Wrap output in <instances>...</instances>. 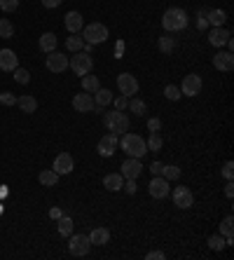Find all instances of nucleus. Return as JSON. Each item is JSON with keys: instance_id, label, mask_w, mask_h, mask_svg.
<instances>
[{"instance_id": "nucleus-13", "label": "nucleus", "mask_w": 234, "mask_h": 260, "mask_svg": "<svg viewBox=\"0 0 234 260\" xmlns=\"http://www.w3.org/2000/svg\"><path fill=\"white\" fill-rule=\"evenodd\" d=\"M119 169H122L119 173H122L124 178H134V181H136L140 173H143V169H145V166L140 164L139 157H127V160L122 162V166H119Z\"/></svg>"}, {"instance_id": "nucleus-41", "label": "nucleus", "mask_w": 234, "mask_h": 260, "mask_svg": "<svg viewBox=\"0 0 234 260\" xmlns=\"http://www.w3.org/2000/svg\"><path fill=\"white\" fill-rule=\"evenodd\" d=\"M0 106H17V98H14V94H10V92H2V94H0Z\"/></svg>"}, {"instance_id": "nucleus-46", "label": "nucleus", "mask_w": 234, "mask_h": 260, "mask_svg": "<svg viewBox=\"0 0 234 260\" xmlns=\"http://www.w3.org/2000/svg\"><path fill=\"white\" fill-rule=\"evenodd\" d=\"M64 0H43V7H47V10H54V7H59Z\"/></svg>"}, {"instance_id": "nucleus-23", "label": "nucleus", "mask_w": 234, "mask_h": 260, "mask_svg": "<svg viewBox=\"0 0 234 260\" xmlns=\"http://www.w3.org/2000/svg\"><path fill=\"white\" fill-rule=\"evenodd\" d=\"M17 106H19L23 113H35V110H38V101H35V96H31V94H23V96L17 98Z\"/></svg>"}, {"instance_id": "nucleus-33", "label": "nucleus", "mask_w": 234, "mask_h": 260, "mask_svg": "<svg viewBox=\"0 0 234 260\" xmlns=\"http://www.w3.org/2000/svg\"><path fill=\"white\" fill-rule=\"evenodd\" d=\"M145 143H148V150H152V152H160L162 145H164V141H162V136H160V131H152V134H150V139Z\"/></svg>"}, {"instance_id": "nucleus-3", "label": "nucleus", "mask_w": 234, "mask_h": 260, "mask_svg": "<svg viewBox=\"0 0 234 260\" xmlns=\"http://www.w3.org/2000/svg\"><path fill=\"white\" fill-rule=\"evenodd\" d=\"M103 122H106L108 131H113L117 136H122V134L129 131V127H131V122H129V118L124 115V110H117V108L106 113V115H103Z\"/></svg>"}, {"instance_id": "nucleus-15", "label": "nucleus", "mask_w": 234, "mask_h": 260, "mask_svg": "<svg viewBox=\"0 0 234 260\" xmlns=\"http://www.w3.org/2000/svg\"><path fill=\"white\" fill-rule=\"evenodd\" d=\"M73 169H75V160L70 157V152H59L56 160H54V171L59 176H64V173H70Z\"/></svg>"}, {"instance_id": "nucleus-18", "label": "nucleus", "mask_w": 234, "mask_h": 260, "mask_svg": "<svg viewBox=\"0 0 234 260\" xmlns=\"http://www.w3.org/2000/svg\"><path fill=\"white\" fill-rule=\"evenodd\" d=\"M232 38V33L227 31V28H223V26H215V28H211V33H209V43L213 45V47H223V45H227V40Z\"/></svg>"}, {"instance_id": "nucleus-38", "label": "nucleus", "mask_w": 234, "mask_h": 260, "mask_svg": "<svg viewBox=\"0 0 234 260\" xmlns=\"http://www.w3.org/2000/svg\"><path fill=\"white\" fill-rule=\"evenodd\" d=\"M164 96L169 98V101H178L183 94H181V89H178L176 85H166V87H164Z\"/></svg>"}, {"instance_id": "nucleus-30", "label": "nucleus", "mask_w": 234, "mask_h": 260, "mask_svg": "<svg viewBox=\"0 0 234 260\" xmlns=\"http://www.w3.org/2000/svg\"><path fill=\"white\" fill-rule=\"evenodd\" d=\"M66 47H68L70 52H82V47H85V40H82V35H77V33H70V38L66 40Z\"/></svg>"}, {"instance_id": "nucleus-1", "label": "nucleus", "mask_w": 234, "mask_h": 260, "mask_svg": "<svg viewBox=\"0 0 234 260\" xmlns=\"http://www.w3.org/2000/svg\"><path fill=\"white\" fill-rule=\"evenodd\" d=\"M119 148L127 152L129 157H143L145 152H148V143H145V139H140L139 134H129V131H124L122 134V139H119Z\"/></svg>"}, {"instance_id": "nucleus-17", "label": "nucleus", "mask_w": 234, "mask_h": 260, "mask_svg": "<svg viewBox=\"0 0 234 260\" xmlns=\"http://www.w3.org/2000/svg\"><path fill=\"white\" fill-rule=\"evenodd\" d=\"M213 68H218L223 73H230L234 68V54L232 52H218L213 56Z\"/></svg>"}, {"instance_id": "nucleus-39", "label": "nucleus", "mask_w": 234, "mask_h": 260, "mask_svg": "<svg viewBox=\"0 0 234 260\" xmlns=\"http://www.w3.org/2000/svg\"><path fill=\"white\" fill-rule=\"evenodd\" d=\"M206 14H209V10H199V14H197V28H199V31H206V28H209Z\"/></svg>"}, {"instance_id": "nucleus-14", "label": "nucleus", "mask_w": 234, "mask_h": 260, "mask_svg": "<svg viewBox=\"0 0 234 260\" xmlns=\"http://www.w3.org/2000/svg\"><path fill=\"white\" fill-rule=\"evenodd\" d=\"M45 66H47L52 73H64L66 68H68V56L54 49V52H49V54H47V61H45Z\"/></svg>"}, {"instance_id": "nucleus-35", "label": "nucleus", "mask_w": 234, "mask_h": 260, "mask_svg": "<svg viewBox=\"0 0 234 260\" xmlns=\"http://www.w3.org/2000/svg\"><path fill=\"white\" fill-rule=\"evenodd\" d=\"M227 244H225V237L218 232V235H213V237H209V249L211 251H223Z\"/></svg>"}, {"instance_id": "nucleus-40", "label": "nucleus", "mask_w": 234, "mask_h": 260, "mask_svg": "<svg viewBox=\"0 0 234 260\" xmlns=\"http://www.w3.org/2000/svg\"><path fill=\"white\" fill-rule=\"evenodd\" d=\"M19 7V0H0V10L2 12H14Z\"/></svg>"}, {"instance_id": "nucleus-2", "label": "nucleus", "mask_w": 234, "mask_h": 260, "mask_svg": "<svg viewBox=\"0 0 234 260\" xmlns=\"http://www.w3.org/2000/svg\"><path fill=\"white\" fill-rule=\"evenodd\" d=\"M162 26L164 31L169 33H176V31H183L187 26V12L181 10V7H169L162 17Z\"/></svg>"}, {"instance_id": "nucleus-24", "label": "nucleus", "mask_w": 234, "mask_h": 260, "mask_svg": "<svg viewBox=\"0 0 234 260\" xmlns=\"http://www.w3.org/2000/svg\"><path fill=\"white\" fill-rule=\"evenodd\" d=\"M206 19H209V26H225V22H227V12L225 10H209V14H206Z\"/></svg>"}, {"instance_id": "nucleus-48", "label": "nucleus", "mask_w": 234, "mask_h": 260, "mask_svg": "<svg viewBox=\"0 0 234 260\" xmlns=\"http://www.w3.org/2000/svg\"><path fill=\"white\" fill-rule=\"evenodd\" d=\"M145 258L148 260H164V251H150Z\"/></svg>"}, {"instance_id": "nucleus-36", "label": "nucleus", "mask_w": 234, "mask_h": 260, "mask_svg": "<svg viewBox=\"0 0 234 260\" xmlns=\"http://www.w3.org/2000/svg\"><path fill=\"white\" fill-rule=\"evenodd\" d=\"M12 73H14V80H17L19 85H28V82H31V73H28L26 68H14Z\"/></svg>"}, {"instance_id": "nucleus-20", "label": "nucleus", "mask_w": 234, "mask_h": 260, "mask_svg": "<svg viewBox=\"0 0 234 260\" xmlns=\"http://www.w3.org/2000/svg\"><path fill=\"white\" fill-rule=\"evenodd\" d=\"M113 98H115V96H113V92H110V89H103V87H98V89L94 92V103L101 110L108 108V106L113 103Z\"/></svg>"}, {"instance_id": "nucleus-45", "label": "nucleus", "mask_w": 234, "mask_h": 260, "mask_svg": "<svg viewBox=\"0 0 234 260\" xmlns=\"http://www.w3.org/2000/svg\"><path fill=\"white\" fill-rule=\"evenodd\" d=\"M61 216H64V211H61L59 206H52V209H49V218H52V220H59Z\"/></svg>"}, {"instance_id": "nucleus-4", "label": "nucleus", "mask_w": 234, "mask_h": 260, "mask_svg": "<svg viewBox=\"0 0 234 260\" xmlns=\"http://www.w3.org/2000/svg\"><path fill=\"white\" fill-rule=\"evenodd\" d=\"M82 40L89 45H101V43H106L108 40V28L103 26V24H89V26H85L82 28Z\"/></svg>"}, {"instance_id": "nucleus-29", "label": "nucleus", "mask_w": 234, "mask_h": 260, "mask_svg": "<svg viewBox=\"0 0 234 260\" xmlns=\"http://www.w3.org/2000/svg\"><path fill=\"white\" fill-rule=\"evenodd\" d=\"M157 47H160L162 54H171V52L176 49V40H173L171 35H162L160 40H157Z\"/></svg>"}, {"instance_id": "nucleus-27", "label": "nucleus", "mask_w": 234, "mask_h": 260, "mask_svg": "<svg viewBox=\"0 0 234 260\" xmlns=\"http://www.w3.org/2000/svg\"><path fill=\"white\" fill-rule=\"evenodd\" d=\"M98 87H101V82H98V77L96 75H92V73L82 75V89H85L87 94H94Z\"/></svg>"}, {"instance_id": "nucleus-44", "label": "nucleus", "mask_w": 234, "mask_h": 260, "mask_svg": "<svg viewBox=\"0 0 234 260\" xmlns=\"http://www.w3.org/2000/svg\"><path fill=\"white\" fill-rule=\"evenodd\" d=\"M148 129H150V131H160V129H162V119H160V118L148 119Z\"/></svg>"}, {"instance_id": "nucleus-11", "label": "nucleus", "mask_w": 234, "mask_h": 260, "mask_svg": "<svg viewBox=\"0 0 234 260\" xmlns=\"http://www.w3.org/2000/svg\"><path fill=\"white\" fill-rule=\"evenodd\" d=\"M171 197H173V204L178 206V209H190V206L194 204V195H192L190 188H185V185H178V188H173Z\"/></svg>"}, {"instance_id": "nucleus-9", "label": "nucleus", "mask_w": 234, "mask_h": 260, "mask_svg": "<svg viewBox=\"0 0 234 260\" xmlns=\"http://www.w3.org/2000/svg\"><path fill=\"white\" fill-rule=\"evenodd\" d=\"M181 89L183 96H197L199 92H202V75H197V73H190V75L183 77V85L178 87Z\"/></svg>"}, {"instance_id": "nucleus-47", "label": "nucleus", "mask_w": 234, "mask_h": 260, "mask_svg": "<svg viewBox=\"0 0 234 260\" xmlns=\"http://www.w3.org/2000/svg\"><path fill=\"white\" fill-rule=\"evenodd\" d=\"M162 169H164V164H162V162H152V164H150V171L155 173V176H162Z\"/></svg>"}, {"instance_id": "nucleus-12", "label": "nucleus", "mask_w": 234, "mask_h": 260, "mask_svg": "<svg viewBox=\"0 0 234 260\" xmlns=\"http://www.w3.org/2000/svg\"><path fill=\"white\" fill-rule=\"evenodd\" d=\"M148 192H150V197H155V199H166L169 197V181L164 178V176H155L152 181H150V185H148Z\"/></svg>"}, {"instance_id": "nucleus-42", "label": "nucleus", "mask_w": 234, "mask_h": 260, "mask_svg": "<svg viewBox=\"0 0 234 260\" xmlns=\"http://www.w3.org/2000/svg\"><path fill=\"white\" fill-rule=\"evenodd\" d=\"M113 103H115V108H117V110H124V108L129 106V96H124V94H122V96L113 98Z\"/></svg>"}, {"instance_id": "nucleus-21", "label": "nucleus", "mask_w": 234, "mask_h": 260, "mask_svg": "<svg viewBox=\"0 0 234 260\" xmlns=\"http://www.w3.org/2000/svg\"><path fill=\"white\" fill-rule=\"evenodd\" d=\"M103 188H108L110 192L122 190V188H124V176H122V173H108L106 178H103Z\"/></svg>"}, {"instance_id": "nucleus-34", "label": "nucleus", "mask_w": 234, "mask_h": 260, "mask_svg": "<svg viewBox=\"0 0 234 260\" xmlns=\"http://www.w3.org/2000/svg\"><path fill=\"white\" fill-rule=\"evenodd\" d=\"M0 38H14V24L10 19H0Z\"/></svg>"}, {"instance_id": "nucleus-22", "label": "nucleus", "mask_w": 234, "mask_h": 260, "mask_svg": "<svg viewBox=\"0 0 234 260\" xmlns=\"http://www.w3.org/2000/svg\"><path fill=\"white\" fill-rule=\"evenodd\" d=\"M89 241H92L94 246H106L108 241H110V232H108L106 228H96V230H92Z\"/></svg>"}, {"instance_id": "nucleus-37", "label": "nucleus", "mask_w": 234, "mask_h": 260, "mask_svg": "<svg viewBox=\"0 0 234 260\" xmlns=\"http://www.w3.org/2000/svg\"><path fill=\"white\" fill-rule=\"evenodd\" d=\"M232 232H234V220H232V216H227L223 223H220V235L227 239V237H232Z\"/></svg>"}, {"instance_id": "nucleus-5", "label": "nucleus", "mask_w": 234, "mask_h": 260, "mask_svg": "<svg viewBox=\"0 0 234 260\" xmlns=\"http://www.w3.org/2000/svg\"><path fill=\"white\" fill-rule=\"evenodd\" d=\"M68 66H70V71H73L75 75H87L94 68V59H92V54H87V52H75V56L68 61Z\"/></svg>"}, {"instance_id": "nucleus-49", "label": "nucleus", "mask_w": 234, "mask_h": 260, "mask_svg": "<svg viewBox=\"0 0 234 260\" xmlns=\"http://www.w3.org/2000/svg\"><path fill=\"white\" fill-rule=\"evenodd\" d=\"M127 192L129 195H136V181L134 178H127Z\"/></svg>"}, {"instance_id": "nucleus-7", "label": "nucleus", "mask_w": 234, "mask_h": 260, "mask_svg": "<svg viewBox=\"0 0 234 260\" xmlns=\"http://www.w3.org/2000/svg\"><path fill=\"white\" fill-rule=\"evenodd\" d=\"M117 89L124 96H134V94H139V80L131 73H119L117 75Z\"/></svg>"}, {"instance_id": "nucleus-6", "label": "nucleus", "mask_w": 234, "mask_h": 260, "mask_svg": "<svg viewBox=\"0 0 234 260\" xmlns=\"http://www.w3.org/2000/svg\"><path fill=\"white\" fill-rule=\"evenodd\" d=\"M89 246H92V241L87 235H70V244H68V251H70V256L75 258H82L89 253Z\"/></svg>"}, {"instance_id": "nucleus-10", "label": "nucleus", "mask_w": 234, "mask_h": 260, "mask_svg": "<svg viewBox=\"0 0 234 260\" xmlns=\"http://www.w3.org/2000/svg\"><path fill=\"white\" fill-rule=\"evenodd\" d=\"M117 145H119V136L110 131V134H106V136L98 141L96 150H98V155H101V157H113V155H115V150H117Z\"/></svg>"}, {"instance_id": "nucleus-32", "label": "nucleus", "mask_w": 234, "mask_h": 260, "mask_svg": "<svg viewBox=\"0 0 234 260\" xmlns=\"http://www.w3.org/2000/svg\"><path fill=\"white\" fill-rule=\"evenodd\" d=\"M162 176H164L166 181H178V178H181V166H176V164H166V166L162 169Z\"/></svg>"}, {"instance_id": "nucleus-50", "label": "nucleus", "mask_w": 234, "mask_h": 260, "mask_svg": "<svg viewBox=\"0 0 234 260\" xmlns=\"http://www.w3.org/2000/svg\"><path fill=\"white\" fill-rule=\"evenodd\" d=\"M225 195L230 197V199L234 197V183H232V181H227V185H225Z\"/></svg>"}, {"instance_id": "nucleus-8", "label": "nucleus", "mask_w": 234, "mask_h": 260, "mask_svg": "<svg viewBox=\"0 0 234 260\" xmlns=\"http://www.w3.org/2000/svg\"><path fill=\"white\" fill-rule=\"evenodd\" d=\"M73 108L77 110V113H101V108L94 103V96H92V94H87V92L75 94V96H73Z\"/></svg>"}, {"instance_id": "nucleus-43", "label": "nucleus", "mask_w": 234, "mask_h": 260, "mask_svg": "<svg viewBox=\"0 0 234 260\" xmlns=\"http://www.w3.org/2000/svg\"><path fill=\"white\" fill-rule=\"evenodd\" d=\"M223 176L227 178V181H232V176H234V164L232 162H225L223 164Z\"/></svg>"}, {"instance_id": "nucleus-16", "label": "nucleus", "mask_w": 234, "mask_h": 260, "mask_svg": "<svg viewBox=\"0 0 234 260\" xmlns=\"http://www.w3.org/2000/svg\"><path fill=\"white\" fill-rule=\"evenodd\" d=\"M14 68H19V56L14 54V49H0V71L12 73Z\"/></svg>"}, {"instance_id": "nucleus-19", "label": "nucleus", "mask_w": 234, "mask_h": 260, "mask_svg": "<svg viewBox=\"0 0 234 260\" xmlns=\"http://www.w3.org/2000/svg\"><path fill=\"white\" fill-rule=\"evenodd\" d=\"M64 24L66 28H68V33H80L82 28H85V19H82V14L80 12H68L64 17Z\"/></svg>"}, {"instance_id": "nucleus-26", "label": "nucleus", "mask_w": 234, "mask_h": 260, "mask_svg": "<svg viewBox=\"0 0 234 260\" xmlns=\"http://www.w3.org/2000/svg\"><path fill=\"white\" fill-rule=\"evenodd\" d=\"M40 49H43L45 54H49L56 49V35L54 33H43L40 35Z\"/></svg>"}, {"instance_id": "nucleus-28", "label": "nucleus", "mask_w": 234, "mask_h": 260, "mask_svg": "<svg viewBox=\"0 0 234 260\" xmlns=\"http://www.w3.org/2000/svg\"><path fill=\"white\" fill-rule=\"evenodd\" d=\"M56 223H59V235H64V237H70V235H73L75 225H73V218L70 216H61Z\"/></svg>"}, {"instance_id": "nucleus-25", "label": "nucleus", "mask_w": 234, "mask_h": 260, "mask_svg": "<svg viewBox=\"0 0 234 260\" xmlns=\"http://www.w3.org/2000/svg\"><path fill=\"white\" fill-rule=\"evenodd\" d=\"M38 181H40L45 188H54V185L59 183V173L54 171V169H45V171H40Z\"/></svg>"}, {"instance_id": "nucleus-31", "label": "nucleus", "mask_w": 234, "mask_h": 260, "mask_svg": "<svg viewBox=\"0 0 234 260\" xmlns=\"http://www.w3.org/2000/svg\"><path fill=\"white\" fill-rule=\"evenodd\" d=\"M129 110H131L134 115L143 118V115H145V110H148V106H145V101H143V98H131V101H129Z\"/></svg>"}, {"instance_id": "nucleus-51", "label": "nucleus", "mask_w": 234, "mask_h": 260, "mask_svg": "<svg viewBox=\"0 0 234 260\" xmlns=\"http://www.w3.org/2000/svg\"><path fill=\"white\" fill-rule=\"evenodd\" d=\"M0 213H2V206H0Z\"/></svg>"}]
</instances>
